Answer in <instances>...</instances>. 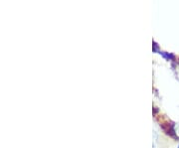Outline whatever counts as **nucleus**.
Segmentation results:
<instances>
[{
	"mask_svg": "<svg viewBox=\"0 0 179 148\" xmlns=\"http://www.w3.org/2000/svg\"><path fill=\"white\" fill-rule=\"evenodd\" d=\"M178 148H179V146H178Z\"/></svg>",
	"mask_w": 179,
	"mask_h": 148,
	"instance_id": "f257e3e1",
	"label": "nucleus"
}]
</instances>
